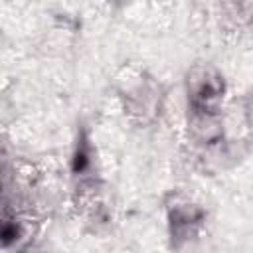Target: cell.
<instances>
[{
  "instance_id": "obj_6",
  "label": "cell",
  "mask_w": 253,
  "mask_h": 253,
  "mask_svg": "<svg viewBox=\"0 0 253 253\" xmlns=\"http://www.w3.org/2000/svg\"><path fill=\"white\" fill-rule=\"evenodd\" d=\"M26 223L16 215L10 213L8 210L4 211V221H2V247H20L22 241L26 239Z\"/></svg>"
},
{
  "instance_id": "obj_7",
  "label": "cell",
  "mask_w": 253,
  "mask_h": 253,
  "mask_svg": "<svg viewBox=\"0 0 253 253\" xmlns=\"http://www.w3.org/2000/svg\"><path fill=\"white\" fill-rule=\"evenodd\" d=\"M223 8L235 24L253 22V0H223Z\"/></svg>"
},
{
  "instance_id": "obj_1",
  "label": "cell",
  "mask_w": 253,
  "mask_h": 253,
  "mask_svg": "<svg viewBox=\"0 0 253 253\" xmlns=\"http://www.w3.org/2000/svg\"><path fill=\"white\" fill-rule=\"evenodd\" d=\"M119 97L123 101L125 113L130 119L146 125L160 115L164 93L160 83L154 77L146 73H134V75H128V79H123Z\"/></svg>"
},
{
  "instance_id": "obj_5",
  "label": "cell",
  "mask_w": 253,
  "mask_h": 253,
  "mask_svg": "<svg viewBox=\"0 0 253 253\" xmlns=\"http://www.w3.org/2000/svg\"><path fill=\"white\" fill-rule=\"evenodd\" d=\"M188 132L200 146H213L223 138L221 111H188Z\"/></svg>"
},
{
  "instance_id": "obj_2",
  "label": "cell",
  "mask_w": 253,
  "mask_h": 253,
  "mask_svg": "<svg viewBox=\"0 0 253 253\" xmlns=\"http://www.w3.org/2000/svg\"><path fill=\"white\" fill-rule=\"evenodd\" d=\"M225 97V79L210 63H196L186 73V109L188 111H221Z\"/></svg>"
},
{
  "instance_id": "obj_3",
  "label": "cell",
  "mask_w": 253,
  "mask_h": 253,
  "mask_svg": "<svg viewBox=\"0 0 253 253\" xmlns=\"http://www.w3.org/2000/svg\"><path fill=\"white\" fill-rule=\"evenodd\" d=\"M166 225L172 247L180 249L202 233L206 225V210L186 196L172 194L166 202Z\"/></svg>"
},
{
  "instance_id": "obj_4",
  "label": "cell",
  "mask_w": 253,
  "mask_h": 253,
  "mask_svg": "<svg viewBox=\"0 0 253 253\" xmlns=\"http://www.w3.org/2000/svg\"><path fill=\"white\" fill-rule=\"evenodd\" d=\"M95 148L91 142V136L85 128L79 130L75 148L71 154V178L75 184V190L85 194L95 190L97 186V160H95Z\"/></svg>"
}]
</instances>
